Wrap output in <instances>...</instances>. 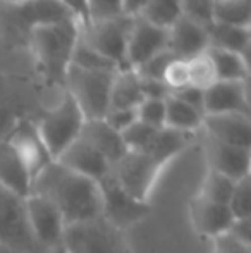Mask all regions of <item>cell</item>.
<instances>
[{"label": "cell", "instance_id": "34", "mask_svg": "<svg viewBox=\"0 0 251 253\" xmlns=\"http://www.w3.org/2000/svg\"><path fill=\"white\" fill-rule=\"evenodd\" d=\"M234 219H250L251 217V183L250 177L238 181L234 191L231 195V200L227 203Z\"/></svg>", "mask_w": 251, "mask_h": 253}, {"label": "cell", "instance_id": "21", "mask_svg": "<svg viewBox=\"0 0 251 253\" xmlns=\"http://www.w3.org/2000/svg\"><path fill=\"white\" fill-rule=\"evenodd\" d=\"M141 80L134 69H119L114 74L110 88V105L108 109H138L143 102Z\"/></svg>", "mask_w": 251, "mask_h": 253}, {"label": "cell", "instance_id": "43", "mask_svg": "<svg viewBox=\"0 0 251 253\" xmlns=\"http://www.w3.org/2000/svg\"><path fill=\"white\" fill-rule=\"evenodd\" d=\"M141 80V78H140ZM141 93L143 98H151V100H165L171 95L169 88L165 86L164 81L158 80H141Z\"/></svg>", "mask_w": 251, "mask_h": 253}, {"label": "cell", "instance_id": "25", "mask_svg": "<svg viewBox=\"0 0 251 253\" xmlns=\"http://www.w3.org/2000/svg\"><path fill=\"white\" fill-rule=\"evenodd\" d=\"M207 53L210 55L212 64H214L217 81L241 83V81L250 80V67H248V57L246 55L218 50V48H208Z\"/></svg>", "mask_w": 251, "mask_h": 253}, {"label": "cell", "instance_id": "32", "mask_svg": "<svg viewBox=\"0 0 251 253\" xmlns=\"http://www.w3.org/2000/svg\"><path fill=\"white\" fill-rule=\"evenodd\" d=\"M157 131L158 129H155V127L146 126V124L136 121V123L131 124L126 131H122L121 136H122V141H124L127 152H144L150 147L151 140H153Z\"/></svg>", "mask_w": 251, "mask_h": 253}, {"label": "cell", "instance_id": "8", "mask_svg": "<svg viewBox=\"0 0 251 253\" xmlns=\"http://www.w3.org/2000/svg\"><path fill=\"white\" fill-rule=\"evenodd\" d=\"M0 247L17 253H36L26 213V198L0 186Z\"/></svg>", "mask_w": 251, "mask_h": 253}, {"label": "cell", "instance_id": "30", "mask_svg": "<svg viewBox=\"0 0 251 253\" xmlns=\"http://www.w3.org/2000/svg\"><path fill=\"white\" fill-rule=\"evenodd\" d=\"M186 64H188V76L191 86L205 91L214 83H217L214 64H212V59L207 52L186 60Z\"/></svg>", "mask_w": 251, "mask_h": 253}, {"label": "cell", "instance_id": "47", "mask_svg": "<svg viewBox=\"0 0 251 253\" xmlns=\"http://www.w3.org/2000/svg\"><path fill=\"white\" fill-rule=\"evenodd\" d=\"M5 5H10V7H17V5H26V3H31V2H36V0H2Z\"/></svg>", "mask_w": 251, "mask_h": 253}, {"label": "cell", "instance_id": "7", "mask_svg": "<svg viewBox=\"0 0 251 253\" xmlns=\"http://www.w3.org/2000/svg\"><path fill=\"white\" fill-rule=\"evenodd\" d=\"M164 167V164L148 152H126V155L112 166L110 172L126 193L140 202L150 203Z\"/></svg>", "mask_w": 251, "mask_h": 253}, {"label": "cell", "instance_id": "27", "mask_svg": "<svg viewBox=\"0 0 251 253\" xmlns=\"http://www.w3.org/2000/svg\"><path fill=\"white\" fill-rule=\"evenodd\" d=\"M250 0H215L214 23L238 28H250Z\"/></svg>", "mask_w": 251, "mask_h": 253}, {"label": "cell", "instance_id": "41", "mask_svg": "<svg viewBox=\"0 0 251 253\" xmlns=\"http://www.w3.org/2000/svg\"><path fill=\"white\" fill-rule=\"evenodd\" d=\"M64 9L71 14L74 21L79 24V28H86L91 23L90 9H88V0H59Z\"/></svg>", "mask_w": 251, "mask_h": 253}, {"label": "cell", "instance_id": "20", "mask_svg": "<svg viewBox=\"0 0 251 253\" xmlns=\"http://www.w3.org/2000/svg\"><path fill=\"white\" fill-rule=\"evenodd\" d=\"M0 186L24 198L30 195L31 190L30 172L14 152V148L7 143V140L0 141Z\"/></svg>", "mask_w": 251, "mask_h": 253}, {"label": "cell", "instance_id": "15", "mask_svg": "<svg viewBox=\"0 0 251 253\" xmlns=\"http://www.w3.org/2000/svg\"><path fill=\"white\" fill-rule=\"evenodd\" d=\"M167 50L181 60L205 53L208 50V30L181 16L167 30Z\"/></svg>", "mask_w": 251, "mask_h": 253}, {"label": "cell", "instance_id": "4", "mask_svg": "<svg viewBox=\"0 0 251 253\" xmlns=\"http://www.w3.org/2000/svg\"><path fill=\"white\" fill-rule=\"evenodd\" d=\"M62 248L66 253H133L124 231L104 217L66 226Z\"/></svg>", "mask_w": 251, "mask_h": 253}, {"label": "cell", "instance_id": "11", "mask_svg": "<svg viewBox=\"0 0 251 253\" xmlns=\"http://www.w3.org/2000/svg\"><path fill=\"white\" fill-rule=\"evenodd\" d=\"M5 140L17 153L21 162L24 164V167L31 176V181L54 160L45 147L43 140L40 138L35 123L28 119L16 121Z\"/></svg>", "mask_w": 251, "mask_h": 253}, {"label": "cell", "instance_id": "13", "mask_svg": "<svg viewBox=\"0 0 251 253\" xmlns=\"http://www.w3.org/2000/svg\"><path fill=\"white\" fill-rule=\"evenodd\" d=\"M203 152L208 162V170L229 177L232 181H241L250 177L251 152L250 148L231 147L212 140L203 134Z\"/></svg>", "mask_w": 251, "mask_h": 253}, {"label": "cell", "instance_id": "18", "mask_svg": "<svg viewBox=\"0 0 251 253\" xmlns=\"http://www.w3.org/2000/svg\"><path fill=\"white\" fill-rule=\"evenodd\" d=\"M79 138L86 141L88 145H91L97 152H100L108 160L110 166L121 160L127 152L121 133L112 129L104 119L84 121Z\"/></svg>", "mask_w": 251, "mask_h": 253}, {"label": "cell", "instance_id": "10", "mask_svg": "<svg viewBox=\"0 0 251 253\" xmlns=\"http://www.w3.org/2000/svg\"><path fill=\"white\" fill-rule=\"evenodd\" d=\"M26 213L38 250H54L62 247L66 222L50 202L36 195H28Z\"/></svg>", "mask_w": 251, "mask_h": 253}, {"label": "cell", "instance_id": "35", "mask_svg": "<svg viewBox=\"0 0 251 253\" xmlns=\"http://www.w3.org/2000/svg\"><path fill=\"white\" fill-rule=\"evenodd\" d=\"M138 121L155 129L165 127V100H151L144 98L136 109Z\"/></svg>", "mask_w": 251, "mask_h": 253}, {"label": "cell", "instance_id": "24", "mask_svg": "<svg viewBox=\"0 0 251 253\" xmlns=\"http://www.w3.org/2000/svg\"><path fill=\"white\" fill-rule=\"evenodd\" d=\"M16 14L31 28L43 26V24L59 23V21L69 19L71 14L64 9L59 0H36V2L26 3V5L14 7Z\"/></svg>", "mask_w": 251, "mask_h": 253}, {"label": "cell", "instance_id": "9", "mask_svg": "<svg viewBox=\"0 0 251 253\" xmlns=\"http://www.w3.org/2000/svg\"><path fill=\"white\" fill-rule=\"evenodd\" d=\"M98 184L102 191V217L114 227L126 233V229L148 217L150 203L140 202L126 193L114 179L112 172Z\"/></svg>", "mask_w": 251, "mask_h": 253}, {"label": "cell", "instance_id": "3", "mask_svg": "<svg viewBox=\"0 0 251 253\" xmlns=\"http://www.w3.org/2000/svg\"><path fill=\"white\" fill-rule=\"evenodd\" d=\"M117 73V71H115ZM115 73L86 71L71 64L64 78V90L74 100L84 119H104L110 105V88Z\"/></svg>", "mask_w": 251, "mask_h": 253}, {"label": "cell", "instance_id": "37", "mask_svg": "<svg viewBox=\"0 0 251 253\" xmlns=\"http://www.w3.org/2000/svg\"><path fill=\"white\" fill-rule=\"evenodd\" d=\"M162 81L165 83V86L169 88V91H171V93H174V91H179V90H182V88L189 86L188 64H186V60H181V59L172 60V62L167 66V69H165Z\"/></svg>", "mask_w": 251, "mask_h": 253}, {"label": "cell", "instance_id": "26", "mask_svg": "<svg viewBox=\"0 0 251 253\" xmlns=\"http://www.w3.org/2000/svg\"><path fill=\"white\" fill-rule=\"evenodd\" d=\"M203 114L169 95L165 98V127L181 133L196 134L203 126Z\"/></svg>", "mask_w": 251, "mask_h": 253}, {"label": "cell", "instance_id": "46", "mask_svg": "<svg viewBox=\"0 0 251 253\" xmlns=\"http://www.w3.org/2000/svg\"><path fill=\"white\" fill-rule=\"evenodd\" d=\"M14 124H16V119L10 116V112H7L5 109L0 107V141L5 140V136L12 129Z\"/></svg>", "mask_w": 251, "mask_h": 253}, {"label": "cell", "instance_id": "12", "mask_svg": "<svg viewBox=\"0 0 251 253\" xmlns=\"http://www.w3.org/2000/svg\"><path fill=\"white\" fill-rule=\"evenodd\" d=\"M164 50H167V30L148 23L141 16L134 17L133 28L127 38V67L136 69Z\"/></svg>", "mask_w": 251, "mask_h": 253}, {"label": "cell", "instance_id": "5", "mask_svg": "<svg viewBox=\"0 0 251 253\" xmlns=\"http://www.w3.org/2000/svg\"><path fill=\"white\" fill-rule=\"evenodd\" d=\"M84 121L86 119L79 107L74 103L69 95L64 93L62 100L54 109L47 110L35 123V126H36L50 157L57 160L59 155L79 138Z\"/></svg>", "mask_w": 251, "mask_h": 253}, {"label": "cell", "instance_id": "39", "mask_svg": "<svg viewBox=\"0 0 251 253\" xmlns=\"http://www.w3.org/2000/svg\"><path fill=\"white\" fill-rule=\"evenodd\" d=\"M104 121L117 133H122L133 123L138 121L136 109H108L104 116Z\"/></svg>", "mask_w": 251, "mask_h": 253}, {"label": "cell", "instance_id": "23", "mask_svg": "<svg viewBox=\"0 0 251 253\" xmlns=\"http://www.w3.org/2000/svg\"><path fill=\"white\" fill-rule=\"evenodd\" d=\"M208 48H218V50L241 53L248 57L250 28L214 23L208 28Z\"/></svg>", "mask_w": 251, "mask_h": 253}, {"label": "cell", "instance_id": "6", "mask_svg": "<svg viewBox=\"0 0 251 253\" xmlns=\"http://www.w3.org/2000/svg\"><path fill=\"white\" fill-rule=\"evenodd\" d=\"M133 19L134 17L121 14L110 19L95 21L86 28H81L79 40L104 55L105 59H108L112 64H115L117 69H131L126 62V50Z\"/></svg>", "mask_w": 251, "mask_h": 253}, {"label": "cell", "instance_id": "1", "mask_svg": "<svg viewBox=\"0 0 251 253\" xmlns=\"http://www.w3.org/2000/svg\"><path fill=\"white\" fill-rule=\"evenodd\" d=\"M30 195L50 202L66 226L102 217V191L97 181L52 160L33 181Z\"/></svg>", "mask_w": 251, "mask_h": 253}, {"label": "cell", "instance_id": "17", "mask_svg": "<svg viewBox=\"0 0 251 253\" xmlns=\"http://www.w3.org/2000/svg\"><path fill=\"white\" fill-rule=\"evenodd\" d=\"M248 114V81H217L205 90V116L212 114Z\"/></svg>", "mask_w": 251, "mask_h": 253}, {"label": "cell", "instance_id": "45", "mask_svg": "<svg viewBox=\"0 0 251 253\" xmlns=\"http://www.w3.org/2000/svg\"><path fill=\"white\" fill-rule=\"evenodd\" d=\"M148 0H122V14L129 17L141 16Z\"/></svg>", "mask_w": 251, "mask_h": 253}, {"label": "cell", "instance_id": "42", "mask_svg": "<svg viewBox=\"0 0 251 253\" xmlns=\"http://www.w3.org/2000/svg\"><path fill=\"white\" fill-rule=\"evenodd\" d=\"M171 95L179 98L181 102H184L186 105L193 107L194 110H198V112H201L205 116V91L203 90H198V88L189 84V86L182 88V90H179V91H174V93H171Z\"/></svg>", "mask_w": 251, "mask_h": 253}, {"label": "cell", "instance_id": "44", "mask_svg": "<svg viewBox=\"0 0 251 253\" xmlns=\"http://www.w3.org/2000/svg\"><path fill=\"white\" fill-rule=\"evenodd\" d=\"M227 233L236 240L251 245V217L250 219H234Z\"/></svg>", "mask_w": 251, "mask_h": 253}, {"label": "cell", "instance_id": "2", "mask_svg": "<svg viewBox=\"0 0 251 253\" xmlns=\"http://www.w3.org/2000/svg\"><path fill=\"white\" fill-rule=\"evenodd\" d=\"M79 24L69 19L31 28V48L43 78L52 84H64V78L79 40Z\"/></svg>", "mask_w": 251, "mask_h": 253}, {"label": "cell", "instance_id": "40", "mask_svg": "<svg viewBox=\"0 0 251 253\" xmlns=\"http://www.w3.org/2000/svg\"><path fill=\"white\" fill-rule=\"evenodd\" d=\"M212 248H214L212 253H251V245L236 240L229 233L214 238L212 240Z\"/></svg>", "mask_w": 251, "mask_h": 253}, {"label": "cell", "instance_id": "31", "mask_svg": "<svg viewBox=\"0 0 251 253\" xmlns=\"http://www.w3.org/2000/svg\"><path fill=\"white\" fill-rule=\"evenodd\" d=\"M71 64L86 71H107V73H115V71H119L117 67H115V64H112L110 60L105 59V57L100 55L98 52H95L93 48H90L81 40H77L76 47H74Z\"/></svg>", "mask_w": 251, "mask_h": 253}, {"label": "cell", "instance_id": "49", "mask_svg": "<svg viewBox=\"0 0 251 253\" xmlns=\"http://www.w3.org/2000/svg\"><path fill=\"white\" fill-rule=\"evenodd\" d=\"M0 253H17V252H12V250H7V248L0 247Z\"/></svg>", "mask_w": 251, "mask_h": 253}, {"label": "cell", "instance_id": "19", "mask_svg": "<svg viewBox=\"0 0 251 253\" xmlns=\"http://www.w3.org/2000/svg\"><path fill=\"white\" fill-rule=\"evenodd\" d=\"M191 219H193V224L198 233L210 238V240L227 233L231 224L234 222V217H232L227 205L212 203L200 197H196V200L193 202Z\"/></svg>", "mask_w": 251, "mask_h": 253}, {"label": "cell", "instance_id": "29", "mask_svg": "<svg viewBox=\"0 0 251 253\" xmlns=\"http://www.w3.org/2000/svg\"><path fill=\"white\" fill-rule=\"evenodd\" d=\"M238 181H232L229 177L217 174L214 170H208L207 177H205L201 190L198 193V197L208 200L212 203H220V205H227L231 200V195L234 191V186Z\"/></svg>", "mask_w": 251, "mask_h": 253}, {"label": "cell", "instance_id": "16", "mask_svg": "<svg viewBox=\"0 0 251 253\" xmlns=\"http://www.w3.org/2000/svg\"><path fill=\"white\" fill-rule=\"evenodd\" d=\"M57 162H61L67 169L74 170L81 176H86L90 179L97 181V183L107 177L112 169L108 160L81 138H77L74 143H71L59 155Z\"/></svg>", "mask_w": 251, "mask_h": 253}, {"label": "cell", "instance_id": "48", "mask_svg": "<svg viewBox=\"0 0 251 253\" xmlns=\"http://www.w3.org/2000/svg\"><path fill=\"white\" fill-rule=\"evenodd\" d=\"M36 253H66L64 252V248H54V250H38Z\"/></svg>", "mask_w": 251, "mask_h": 253}, {"label": "cell", "instance_id": "14", "mask_svg": "<svg viewBox=\"0 0 251 253\" xmlns=\"http://www.w3.org/2000/svg\"><path fill=\"white\" fill-rule=\"evenodd\" d=\"M203 134L231 147H251V121L248 114H212L203 117Z\"/></svg>", "mask_w": 251, "mask_h": 253}, {"label": "cell", "instance_id": "36", "mask_svg": "<svg viewBox=\"0 0 251 253\" xmlns=\"http://www.w3.org/2000/svg\"><path fill=\"white\" fill-rule=\"evenodd\" d=\"M176 57L172 55L169 50H164L160 53H157L155 57H151L150 60H146L144 64H141L140 67H136V74L141 78V80H158L162 81L164 78V73L167 69L169 64L174 60Z\"/></svg>", "mask_w": 251, "mask_h": 253}, {"label": "cell", "instance_id": "33", "mask_svg": "<svg viewBox=\"0 0 251 253\" xmlns=\"http://www.w3.org/2000/svg\"><path fill=\"white\" fill-rule=\"evenodd\" d=\"M214 7L215 0H181L182 16L207 30L214 24Z\"/></svg>", "mask_w": 251, "mask_h": 253}, {"label": "cell", "instance_id": "38", "mask_svg": "<svg viewBox=\"0 0 251 253\" xmlns=\"http://www.w3.org/2000/svg\"><path fill=\"white\" fill-rule=\"evenodd\" d=\"M91 23L110 19L122 14V0H88Z\"/></svg>", "mask_w": 251, "mask_h": 253}, {"label": "cell", "instance_id": "22", "mask_svg": "<svg viewBox=\"0 0 251 253\" xmlns=\"http://www.w3.org/2000/svg\"><path fill=\"white\" fill-rule=\"evenodd\" d=\"M193 140H194V134L181 133V131L169 129V127H162V129H158L155 133L150 147L144 152H148L158 162L167 166L174 157H178L179 153L184 152L193 143Z\"/></svg>", "mask_w": 251, "mask_h": 253}, {"label": "cell", "instance_id": "28", "mask_svg": "<svg viewBox=\"0 0 251 253\" xmlns=\"http://www.w3.org/2000/svg\"><path fill=\"white\" fill-rule=\"evenodd\" d=\"M181 16V0H148L141 12L143 19L164 30H169Z\"/></svg>", "mask_w": 251, "mask_h": 253}]
</instances>
